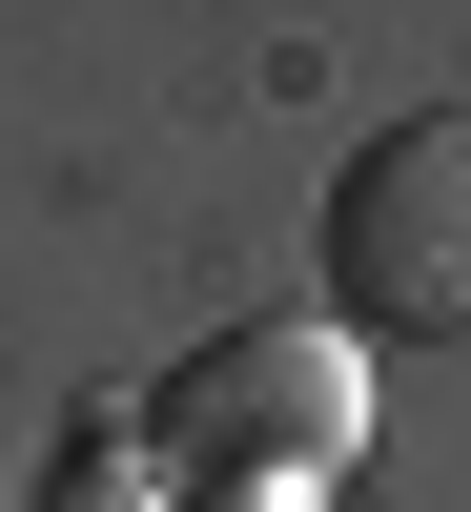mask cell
<instances>
[{"mask_svg":"<svg viewBox=\"0 0 471 512\" xmlns=\"http://www.w3.org/2000/svg\"><path fill=\"white\" fill-rule=\"evenodd\" d=\"M123 431L164 451V492H185V512H205V492H328V472H349V431H369V328H328V308L205 328Z\"/></svg>","mask_w":471,"mask_h":512,"instance_id":"obj_1","label":"cell"},{"mask_svg":"<svg viewBox=\"0 0 471 512\" xmlns=\"http://www.w3.org/2000/svg\"><path fill=\"white\" fill-rule=\"evenodd\" d=\"M328 328H471V103L390 123V144H349V185H328Z\"/></svg>","mask_w":471,"mask_h":512,"instance_id":"obj_2","label":"cell"},{"mask_svg":"<svg viewBox=\"0 0 471 512\" xmlns=\"http://www.w3.org/2000/svg\"><path fill=\"white\" fill-rule=\"evenodd\" d=\"M41 512H185V492H164V451H144V431H82L62 472H41Z\"/></svg>","mask_w":471,"mask_h":512,"instance_id":"obj_3","label":"cell"}]
</instances>
